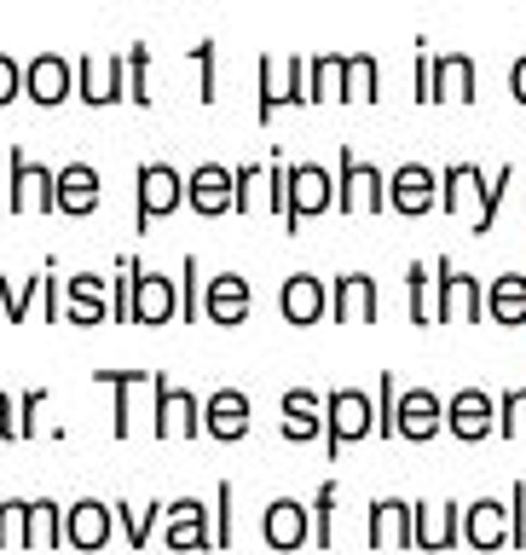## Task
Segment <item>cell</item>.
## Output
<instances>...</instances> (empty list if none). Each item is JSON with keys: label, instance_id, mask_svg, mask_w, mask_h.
Wrapping results in <instances>:
<instances>
[{"label": "cell", "instance_id": "obj_55", "mask_svg": "<svg viewBox=\"0 0 526 555\" xmlns=\"http://www.w3.org/2000/svg\"><path fill=\"white\" fill-rule=\"evenodd\" d=\"M510 93H515V104H526V52L510 64Z\"/></svg>", "mask_w": 526, "mask_h": 555}, {"label": "cell", "instance_id": "obj_33", "mask_svg": "<svg viewBox=\"0 0 526 555\" xmlns=\"http://www.w3.org/2000/svg\"><path fill=\"white\" fill-rule=\"evenodd\" d=\"M93 376H99L104 388L116 393V411H111V434H116V440H128V434H133V393H139V388H145V382H151V371H93Z\"/></svg>", "mask_w": 526, "mask_h": 555}, {"label": "cell", "instance_id": "obj_27", "mask_svg": "<svg viewBox=\"0 0 526 555\" xmlns=\"http://www.w3.org/2000/svg\"><path fill=\"white\" fill-rule=\"evenodd\" d=\"M278 428H284L290 446H307L324 434V399L312 388H284V399H278Z\"/></svg>", "mask_w": 526, "mask_h": 555}, {"label": "cell", "instance_id": "obj_43", "mask_svg": "<svg viewBox=\"0 0 526 555\" xmlns=\"http://www.w3.org/2000/svg\"><path fill=\"white\" fill-rule=\"evenodd\" d=\"M174 289H180V319L191 324L203 312V267H197V255L180 260V284H174Z\"/></svg>", "mask_w": 526, "mask_h": 555}, {"label": "cell", "instance_id": "obj_8", "mask_svg": "<svg viewBox=\"0 0 526 555\" xmlns=\"http://www.w3.org/2000/svg\"><path fill=\"white\" fill-rule=\"evenodd\" d=\"M440 428L446 434H458V440H486V434H498V399L486 393V388H458L440 405Z\"/></svg>", "mask_w": 526, "mask_h": 555}, {"label": "cell", "instance_id": "obj_47", "mask_svg": "<svg viewBox=\"0 0 526 555\" xmlns=\"http://www.w3.org/2000/svg\"><path fill=\"white\" fill-rule=\"evenodd\" d=\"M498 428H503V440H526V388H510V393H503Z\"/></svg>", "mask_w": 526, "mask_h": 555}, {"label": "cell", "instance_id": "obj_52", "mask_svg": "<svg viewBox=\"0 0 526 555\" xmlns=\"http://www.w3.org/2000/svg\"><path fill=\"white\" fill-rule=\"evenodd\" d=\"M24 99V64L12 59V52H0V104Z\"/></svg>", "mask_w": 526, "mask_h": 555}, {"label": "cell", "instance_id": "obj_51", "mask_svg": "<svg viewBox=\"0 0 526 555\" xmlns=\"http://www.w3.org/2000/svg\"><path fill=\"white\" fill-rule=\"evenodd\" d=\"M503 509H510V550H521L526 544V480L510 486V503H503Z\"/></svg>", "mask_w": 526, "mask_h": 555}, {"label": "cell", "instance_id": "obj_10", "mask_svg": "<svg viewBox=\"0 0 526 555\" xmlns=\"http://www.w3.org/2000/svg\"><path fill=\"white\" fill-rule=\"evenodd\" d=\"M440 405H446V399L434 388H399V399H394V440L428 446L434 434H446L440 428Z\"/></svg>", "mask_w": 526, "mask_h": 555}, {"label": "cell", "instance_id": "obj_26", "mask_svg": "<svg viewBox=\"0 0 526 555\" xmlns=\"http://www.w3.org/2000/svg\"><path fill=\"white\" fill-rule=\"evenodd\" d=\"M260 538H267V550H302V544H312L307 503L302 498H272L267 509H260Z\"/></svg>", "mask_w": 526, "mask_h": 555}, {"label": "cell", "instance_id": "obj_39", "mask_svg": "<svg viewBox=\"0 0 526 555\" xmlns=\"http://www.w3.org/2000/svg\"><path fill=\"white\" fill-rule=\"evenodd\" d=\"M232 480L215 486V503H208V550H232Z\"/></svg>", "mask_w": 526, "mask_h": 555}, {"label": "cell", "instance_id": "obj_24", "mask_svg": "<svg viewBox=\"0 0 526 555\" xmlns=\"http://www.w3.org/2000/svg\"><path fill=\"white\" fill-rule=\"evenodd\" d=\"M330 319L336 324H376V278L371 272H342L330 284Z\"/></svg>", "mask_w": 526, "mask_h": 555}, {"label": "cell", "instance_id": "obj_50", "mask_svg": "<svg viewBox=\"0 0 526 555\" xmlns=\"http://www.w3.org/2000/svg\"><path fill=\"white\" fill-rule=\"evenodd\" d=\"M255 76H260L255 116H260V121H272V116H278V76H272V59H260V64H255Z\"/></svg>", "mask_w": 526, "mask_h": 555}, {"label": "cell", "instance_id": "obj_53", "mask_svg": "<svg viewBox=\"0 0 526 555\" xmlns=\"http://www.w3.org/2000/svg\"><path fill=\"white\" fill-rule=\"evenodd\" d=\"M416 104H434V59L416 52Z\"/></svg>", "mask_w": 526, "mask_h": 555}, {"label": "cell", "instance_id": "obj_37", "mask_svg": "<svg viewBox=\"0 0 526 555\" xmlns=\"http://www.w3.org/2000/svg\"><path fill=\"white\" fill-rule=\"evenodd\" d=\"M406 295H411V324L416 330L440 324V312H434V272L416 267V260H411V272H406Z\"/></svg>", "mask_w": 526, "mask_h": 555}, {"label": "cell", "instance_id": "obj_41", "mask_svg": "<svg viewBox=\"0 0 526 555\" xmlns=\"http://www.w3.org/2000/svg\"><path fill=\"white\" fill-rule=\"evenodd\" d=\"M121 59H128V99L139 104V111H151V47L133 41Z\"/></svg>", "mask_w": 526, "mask_h": 555}, {"label": "cell", "instance_id": "obj_18", "mask_svg": "<svg viewBox=\"0 0 526 555\" xmlns=\"http://www.w3.org/2000/svg\"><path fill=\"white\" fill-rule=\"evenodd\" d=\"M463 538V509L458 503H411V550L440 555Z\"/></svg>", "mask_w": 526, "mask_h": 555}, {"label": "cell", "instance_id": "obj_9", "mask_svg": "<svg viewBox=\"0 0 526 555\" xmlns=\"http://www.w3.org/2000/svg\"><path fill=\"white\" fill-rule=\"evenodd\" d=\"M69 69H76V99L93 104V111H104V104L128 99V59H69Z\"/></svg>", "mask_w": 526, "mask_h": 555}, {"label": "cell", "instance_id": "obj_11", "mask_svg": "<svg viewBox=\"0 0 526 555\" xmlns=\"http://www.w3.org/2000/svg\"><path fill=\"white\" fill-rule=\"evenodd\" d=\"M104 197V180H99V168L93 163H64V168H52V208L69 220H87L99 208Z\"/></svg>", "mask_w": 526, "mask_h": 555}, {"label": "cell", "instance_id": "obj_6", "mask_svg": "<svg viewBox=\"0 0 526 555\" xmlns=\"http://www.w3.org/2000/svg\"><path fill=\"white\" fill-rule=\"evenodd\" d=\"M434 312H440V324H480L486 312H480V295L486 284L475 272H458L451 260H434Z\"/></svg>", "mask_w": 526, "mask_h": 555}, {"label": "cell", "instance_id": "obj_42", "mask_svg": "<svg viewBox=\"0 0 526 555\" xmlns=\"http://www.w3.org/2000/svg\"><path fill=\"white\" fill-rule=\"evenodd\" d=\"M191 64H197V99L215 104V99H220V52H215V41H197V47H191Z\"/></svg>", "mask_w": 526, "mask_h": 555}, {"label": "cell", "instance_id": "obj_45", "mask_svg": "<svg viewBox=\"0 0 526 555\" xmlns=\"http://www.w3.org/2000/svg\"><path fill=\"white\" fill-rule=\"evenodd\" d=\"M260 163H238L232 168V215H249V208L260 203Z\"/></svg>", "mask_w": 526, "mask_h": 555}, {"label": "cell", "instance_id": "obj_17", "mask_svg": "<svg viewBox=\"0 0 526 555\" xmlns=\"http://www.w3.org/2000/svg\"><path fill=\"white\" fill-rule=\"evenodd\" d=\"M278 312H284V324H295V330L319 324L330 312V284L319 272H290L284 289H278Z\"/></svg>", "mask_w": 526, "mask_h": 555}, {"label": "cell", "instance_id": "obj_46", "mask_svg": "<svg viewBox=\"0 0 526 555\" xmlns=\"http://www.w3.org/2000/svg\"><path fill=\"white\" fill-rule=\"evenodd\" d=\"M24 509L29 498H0V550H24Z\"/></svg>", "mask_w": 526, "mask_h": 555}, {"label": "cell", "instance_id": "obj_48", "mask_svg": "<svg viewBox=\"0 0 526 555\" xmlns=\"http://www.w3.org/2000/svg\"><path fill=\"white\" fill-rule=\"evenodd\" d=\"M284 104H307V59H290L284 76H278V111Z\"/></svg>", "mask_w": 526, "mask_h": 555}, {"label": "cell", "instance_id": "obj_16", "mask_svg": "<svg viewBox=\"0 0 526 555\" xmlns=\"http://www.w3.org/2000/svg\"><path fill=\"white\" fill-rule=\"evenodd\" d=\"M111 532H116V509H111L104 498H76V503L64 509V544H69V550H87V555H93V550L111 544Z\"/></svg>", "mask_w": 526, "mask_h": 555}, {"label": "cell", "instance_id": "obj_22", "mask_svg": "<svg viewBox=\"0 0 526 555\" xmlns=\"http://www.w3.org/2000/svg\"><path fill=\"white\" fill-rule=\"evenodd\" d=\"M463 544L469 550H510V509H503V498H475L463 503Z\"/></svg>", "mask_w": 526, "mask_h": 555}, {"label": "cell", "instance_id": "obj_23", "mask_svg": "<svg viewBox=\"0 0 526 555\" xmlns=\"http://www.w3.org/2000/svg\"><path fill=\"white\" fill-rule=\"evenodd\" d=\"M185 203L197 208L203 220L232 215V168H226V163H197L185 173Z\"/></svg>", "mask_w": 526, "mask_h": 555}, {"label": "cell", "instance_id": "obj_13", "mask_svg": "<svg viewBox=\"0 0 526 555\" xmlns=\"http://www.w3.org/2000/svg\"><path fill=\"white\" fill-rule=\"evenodd\" d=\"M24 99H35L41 111L76 99V69H69L64 52H35V59L24 64Z\"/></svg>", "mask_w": 526, "mask_h": 555}, {"label": "cell", "instance_id": "obj_54", "mask_svg": "<svg viewBox=\"0 0 526 555\" xmlns=\"http://www.w3.org/2000/svg\"><path fill=\"white\" fill-rule=\"evenodd\" d=\"M0 440H17V399L0 388Z\"/></svg>", "mask_w": 526, "mask_h": 555}, {"label": "cell", "instance_id": "obj_36", "mask_svg": "<svg viewBox=\"0 0 526 555\" xmlns=\"http://www.w3.org/2000/svg\"><path fill=\"white\" fill-rule=\"evenodd\" d=\"M111 509H116V527L133 550H145V538L163 527V503H145V509H139V503H111Z\"/></svg>", "mask_w": 526, "mask_h": 555}, {"label": "cell", "instance_id": "obj_7", "mask_svg": "<svg viewBox=\"0 0 526 555\" xmlns=\"http://www.w3.org/2000/svg\"><path fill=\"white\" fill-rule=\"evenodd\" d=\"M7 215H52V168L29 163L24 145L7 151Z\"/></svg>", "mask_w": 526, "mask_h": 555}, {"label": "cell", "instance_id": "obj_15", "mask_svg": "<svg viewBox=\"0 0 526 555\" xmlns=\"http://www.w3.org/2000/svg\"><path fill=\"white\" fill-rule=\"evenodd\" d=\"M64 324H76V330H93L111 319V278H99V272H76V278H64Z\"/></svg>", "mask_w": 526, "mask_h": 555}, {"label": "cell", "instance_id": "obj_1", "mask_svg": "<svg viewBox=\"0 0 526 555\" xmlns=\"http://www.w3.org/2000/svg\"><path fill=\"white\" fill-rule=\"evenodd\" d=\"M185 203V173L163 163V156H151V163L133 168V225L139 232H151L163 215H174V208Z\"/></svg>", "mask_w": 526, "mask_h": 555}, {"label": "cell", "instance_id": "obj_2", "mask_svg": "<svg viewBox=\"0 0 526 555\" xmlns=\"http://www.w3.org/2000/svg\"><path fill=\"white\" fill-rule=\"evenodd\" d=\"M376 440V405L364 388H330L324 393V451L342 457V446Z\"/></svg>", "mask_w": 526, "mask_h": 555}, {"label": "cell", "instance_id": "obj_38", "mask_svg": "<svg viewBox=\"0 0 526 555\" xmlns=\"http://www.w3.org/2000/svg\"><path fill=\"white\" fill-rule=\"evenodd\" d=\"M139 267H145L139 255L116 260V278H111V319L116 324H133V278H139Z\"/></svg>", "mask_w": 526, "mask_h": 555}, {"label": "cell", "instance_id": "obj_12", "mask_svg": "<svg viewBox=\"0 0 526 555\" xmlns=\"http://www.w3.org/2000/svg\"><path fill=\"white\" fill-rule=\"evenodd\" d=\"M255 307V289L243 272H220V278H203V319L220 324V330H238L243 319H249Z\"/></svg>", "mask_w": 526, "mask_h": 555}, {"label": "cell", "instance_id": "obj_32", "mask_svg": "<svg viewBox=\"0 0 526 555\" xmlns=\"http://www.w3.org/2000/svg\"><path fill=\"white\" fill-rule=\"evenodd\" d=\"M64 544V503L29 498L24 509V550H59Z\"/></svg>", "mask_w": 526, "mask_h": 555}, {"label": "cell", "instance_id": "obj_29", "mask_svg": "<svg viewBox=\"0 0 526 555\" xmlns=\"http://www.w3.org/2000/svg\"><path fill=\"white\" fill-rule=\"evenodd\" d=\"M440 99H458V104H475L480 99V69L469 52H446L434 59V104Z\"/></svg>", "mask_w": 526, "mask_h": 555}, {"label": "cell", "instance_id": "obj_34", "mask_svg": "<svg viewBox=\"0 0 526 555\" xmlns=\"http://www.w3.org/2000/svg\"><path fill=\"white\" fill-rule=\"evenodd\" d=\"M307 104H342V52L307 59Z\"/></svg>", "mask_w": 526, "mask_h": 555}, {"label": "cell", "instance_id": "obj_28", "mask_svg": "<svg viewBox=\"0 0 526 555\" xmlns=\"http://www.w3.org/2000/svg\"><path fill=\"white\" fill-rule=\"evenodd\" d=\"M174 312H180V289H174V278L139 267L133 278V324H174Z\"/></svg>", "mask_w": 526, "mask_h": 555}, {"label": "cell", "instance_id": "obj_31", "mask_svg": "<svg viewBox=\"0 0 526 555\" xmlns=\"http://www.w3.org/2000/svg\"><path fill=\"white\" fill-rule=\"evenodd\" d=\"M382 99V64L371 52H342V104H376Z\"/></svg>", "mask_w": 526, "mask_h": 555}, {"label": "cell", "instance_id": "obj_14", "mask_svg": "<svg viewBox=\"0 0 526 555\" xmlns=\"http://www.w3.org/2000/svg\"><path fill=\"white\" fill-rule=\"evenodd\" d=\"M434 197H440V180H434L428 163H399L388 173V208L394 215H406V220L434 215Z\"/></svg>", "mask_w": 526, "mask_h": 555}, {"label": "cell", "instance_id": "obj_21", "mask_svg": "<svg viewBox=\"0 0 526 555\" xmlns=\"http://www.w3.org/2000/svg\"><path fill=\"white\" fill-rule=\"evenodd\" d=\"M203 434L220 446H238L249 434V393L243 388H215L203 399Z\"/></svg>", "mask_w": 526, "mask_h": 555}, {"label": "cell", "instance_id": "obj_40", "mask_svg": "<svg viewBox=\"0 0 526 555\" xmlns=\"http://www.w3.org/2000/svg\"><path fill=\"white\" fill-rule=\"evenodd\" d=\"M41 284H47V267L35 272V278H24V284H7V278H0V301H7V319L12 324L29 319V307L41 301Z\"/></svg>", "mask_w": 526, "mask_h": 555}, {"label": "cell", "instance_id": "obj_44", "mask_svg": "<svg viewBox=\"0 0 526 555\" xmlns=\"http://www.w3.org/2000/svg\"><path fill=\"white\" fill-rule=\"evenodd\" d=\"M510 163H503L492 180H486V191H480V208H475V232H492V220H498V208H503V191H510Z\"/></svg>", "mask_w": 526, "mask_h": 555}, {"label": "cell", "instance_id": "obj_35", "mask_svg": "<svg viewBox=\"0 0 526 555\" xmlns=\"http://www.w3.org/2000/svg\"><path fill=\"white\" fill-rule=\"evenodd\" d=\"M336 498H342V486H336V480H324V486H319V498L307 503V532H312V544H319V550L336 544Z\"/></svg>", "mask_w": 526, "mask_h": 555}, {"label": "cell", "instance_id": "obj_5", "mask_svg": "<svg viewBox=\"0 0 526 555\" xmlns=\"http://www.w3.org/2000/svg\"><path fill=\"white\" fill-rule=\"evenodd\" d=\"M151 393H156V405H151L156 440H197L203 434V399L191 388H174L163 371H151Z\"/></svg>", "mask_w": 526, "mask_h": 555}, {"label": "cell", "instance_id": "obj_4", "mask_svg": "<svg viewBox=\"0 0 526 555\" xmlns=\"http://www.w3.org/2000/svg\"><path fill=\"white\" fill-rule=\"evenodd\" d=\"M336 215H382L388 208V173H382L376 163H359L354 151L342 145V156H336Z\"/></svg>", "mask_w": 526, "mask_h": 555}, {"label": "cell", "instance_id": "obj_56", "mask_svg": "<svg viewBox=\"0 0 526 555\" xmlns=\"http://www.w3.org/2000/svg\"><path fill=\"white\" fill-rule=\"evenodd\" d=\"M0 215H7V191H0Z\"/></svg>", "mask_w": 526, "mask_h": 555}, {"label": "cell", "instance_id": "obj_25", "mask_svg": "<svg viewBox=\"0 0 526 555\" xmlns=\"http://www.w3.org/2000/svg\"><path fill=\"white\" fill-rule=\"evenodd\" d=\"M364 544L371 550H411V503L406 498H376L364 509Z\"/></svg>", "mask_w": 526, "mask_h": 555}, {"label": "cell", "instance_id": "obj_30", "mask_svg": "<svg viewBox=\"0 0 526 555\" xmlns=\"http://www.w3.org/2000/svg\"><path fill=\"white\" fill-rule=\"evenodd\" d=\"M480 312H486L492 324H503V330L526 324V272L492 278V284H486V295H480Z\"/></svg>", "mask_w": 526, "mask_h": 555}, {"label": "cell", "instance_id": "obj_19", "mask_svg": "<svg viewBox=\"0 0 526 555\" xmlns=\"http://www.w3.org/2000/svg\"><path fill=\"white\" fill-rule=\"evenodd\" d=\"M163 544H168L174 555L208 550V503H197V498L163 503Z\"/></svg>", "mask_w": 526, "mask_h": 555}, {"label": "cell", "instance_id": "obj_49", "mask_svg": "<svg viewBox=\"0 0 526 555\" xmlns=\"http://www.w3.org/2000/svg\"><path fill=\"white\" fill-rule=\"evenodd\" d=\"M41 411H47V388L17 393V440H29V434L41 428Z\"/></svg>", "mask_w": 526, "mask_h": 555}, {"label": "cell", "instance_id": "obj_3", "mask_svg": "<svg viewBox=\"0 0 526 555\" xmlns=\"http://www.w3.org/2000/svg\"><path fill=\"white\" fill-rule=\"evenodd\" d=\"M284 197H290L284 203V232H302V220L336 208V173H330L324 163H290Z\"/></svg>", "mask_w": 526, "mask_h": 555}, {"label": "cell", "instance_id": "obj_20", "mask_svg": "<svg viewBox=\"0 0 526 555\" xmlns=\"http://www.w3.org/2000/svg\"><path fill=\"white\" fill-rule=\"evenodd\" d=\"M434 180H440V197H434V208H446L451 220H458V215L475 220L480 191H486V168H480V163H446V168H434Z\"/></svg>", "mask_w": 526, "mask_h": 555}]
</instances>
